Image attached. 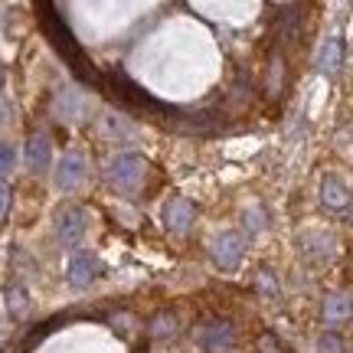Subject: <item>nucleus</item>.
Masks as SVG:
<instances>
[{
	"instance_id": "nucleus-1",
	"label": "nucleus",
	"mask_w": 353,
	"mask_h": 353,
	"mask_svg": "<svg viewBox=\"0 0 353 353\" xmlns=\"http://www.w3.org/2000/svg\"><path fill=\"white\" fill-rule=\"evenodd\" d=\"M144 174H148V167L141 161L138 154H118L108 167V180H112V187L118 193H125V196H134L144 183Z\"/></svg>"
},
{
	"instance_id": "nucleus-2",
	"label": "nucleus",
	"mask_w": 353,
	"mask_h": 353,
	"mask_svg": "<svg viewBox=\"0 0 353 353\" xmlns=\"http://www.w3.org/2000/svg\"><path fill=\"white\" fill-rule=\"evenodd\" d=\"M210 255H213V262L223 268V272H232V268H239L242 255H245V236L242 232H219L210 245Z\"/></svg>"
},
{
	"instance_id": "nucleus-3",
	"label": "nucleus",
	"mask_w": 353,
	"mask_h": 353,
	"mask_svg": "<svg viewBox=\"0 0 353 353\" xmlns=\"http://www.w3.org/2000/svg\"><path fill=\"white\" fill-rule=\"evenodd\" d=\"M85 229H88L85 210H79V206L59 210V216H56V239L63 242L65 249H72V245H79L85 239Z\"/></svg>"
},
{
	"instance_id": "nucleus-4",
	"label": "nucleus",
	"mask_w": 353,
	"mask_h": 353,
	"mask_svg": "<svg viewBox=\"0 0 353 353\" xmlns=\"http://www.w3.org/2000/svg\"><path fill=\"white\" fill-rule=\"evenodd\" d=\"M196 343L206 353H226L236 343V327L229 321H210V324H203L196 330Z\"/></svg>"
},
{
	"instance_id": "nucleus-5",
	"label": "nucleus",
	"mask_w": 353,
	"mask_h": 353,
	"mask_svg": "<svg viewBox=\"0 0 353 353\" xmlns=\"http://www.w3.org/2000/svg\"><path fill=\"white\" fill-rule=\"evenodd\" d=\"M99 268H101L99 255L76 252L72 259H69V265H65V281H69L72 288H85V285H92V281H95Z\"/></svg>"
},
{
	"instance_id": "nucleus-6",
	"label": "nucleus",
	"mask_w": 353,
	"mask_h": 353,
	"mask_svg": "<svg viewBox=\"0 0 353 353\" xmlns=\"http://www.w3.org/2000/svg\"><path fill=\"white\" fill-rule=\"evenodd\" d=\"M26 167L33 174H46L50 170V161H52V144H50V134L46 131H33L26 138V154H23Z\"/></svg>"
},
{
	"instance_id": "nucleus-7",
	"label": "nucleus",
	"mask_w": 353,
	"mask_h": 353,
	"mask_svg": "<svg viewBox=\"0 0 353 353\" xmlns=\"http://www.w3.org/2000/svg\"><path fill=\"white\" fill-rule=\"evenodd\" d=\"M82 180H85V157L79 151L63 154V161L56 167V183H59V190H76Z\"/></svg>"
},
{
	"instance_id": "nucleus-8",
	"label": "nucleus",
	"mask_w": 353,
	"mask_h": 353,
	"mask_svg": "<svg viewBox=\"0 0 353 353\" xmlns=\"http://www.w3.org/2000/svg\"><path fill=\"white\" fill-rule=\"evenodd\" d=\"M193 219H196V206L183 196H174V200L164 206V226L170 232H187L193 226Z\"/></svg>"
},
{
	"instance_id": "nucleus-9",
	"label": "nucleus",
	"mask_w": 353,
	"mask_h": 353,
	"mask_svg": "<svg viewBox=\"0 0 353 353\" xmlns=\"http://www.w3.org/2000/svg\"><path fill=\"white\" fill-rule=\"evenodd\" d=\"M321 203L327 206V210H334V213H347L353 206V196L350 190L343 187V180H337V176H324L321 180Z\"/></svg>"
},
{
	"instance_id": "nucleus-10",
	"label": "nucleus",
	"mask_w": 353,
	"mask_h": 353,
	"mask_svg": "<svg viewBox=\"0 0 353 353\" xmlns=\"http://www.w3.org/2000/svg\"><path fill=\"white\" fill-rule=\"evenodd\" d=\"M321 317H324V324H330V327H341V324H347L353 317V301L350 294H327L324 298V307H321Z\"/></svg>"
},
{
	"instance_id": "nucleus-11",
	"label": "nucleus",
	"mask_w": 353,
	"mask_h": 353,
	"mask_svg": "<svg viewBox=\"0 0 353 353\" xmlns=\"http://www.w3.org/2000/svg\"><path fill=\"white\" fill-rule=\"evenodd\" d=\"M3 298H7V311H10L13 321H23L30 314V294H26L23 281H10L7 291H3Z\"/></svg>"
},
{
	"instance_id": "nucleus-12",
	"label": "nucleus",
	"mask_w": 353,
	"mask_h": 353,
	"mask_svg": "<svg viewBox=\"0 0 353 353\" xmlns=\"http://www.w3.org/2000/svg\"><path fill=\"white\" fill-rule=\"evenodd\" d=\"M304 252L311 255V259H317V262H327L330 255H334V239H330L327 232H307L301 239Z\"/></svg>"
},
{
	"instance_id": "nucleus-13",
	"label": "nucleus",
	"mask_w": 353,
	"mask_h": 353,
	"mask_svg": "<svg viewBox=\"0 0 353 353\" xmlns=\"http://www.w3.org/2000/svg\"><path fill=\"white\" fill-rule=\"evenodd\" d=\"M341 63H343V46H341V39H327L324 52L317 56V69H321L324 76H337V72H341Z\"/></svg>"
},
{
	"instance_id": "nucleus-14",
	"label": "nucleus",
	"mask_w": 353,
	"mask_h": 353,
	"mask_svg": "<svg viewBox=\"0 0 353 353\" xmlns=\"http://www.w3.org/2000/svg\"><path fill=\"white\" fill-rule=\"evenodd\" d=\"M176 334V317L174 314H157L151 321V337H170Z\"/></svg>"
},
{
	"instance_id": "nucleus-15",
	"label": "nucleus",
	"mask_w": 353,
	"mask_h": 353,
	"mask_svg": "<svg viewBox=\"0 0 353 353\" xmlns=\"http://www.w3.org/2000/svg\"><path fill=\"white\" fill-rule=\"evenodd\" d=\"M242 223H245V232H249V236H259V232L265 229V223H268V219H265V213L259 210V206H252V210H245Z\"/></svg>"
},
{
	"instance_id": "nucleus-16",
	"label": "nucleus",
	"mask_w": 353,
	"mask_h": 353,
	"mask_svg": "<svg viewBox=\"0 0 353 353\" xmlns=\"http://www.w3.org/2000/svg\"><path fill=\"white\" fill-rule=\"evenodd\" d=\"M17 167V148L10 141H0V176H7Z\"/></svg>"
},
{
	"instance_id": "nucleus-17",
	"label": "nucleus",
	"mask_w": 353,
	"mask_h": 353,
	"mask_svg": "<svg viewBox=\"0 0 353 353\" xmlns=\"http://www.w3.org/2000/svg\"><path fill=\"white\" fill-rule=\"evenodd\" d=\"M317 353H347V350H343L341 337L327 330V334H321V337H317Z\"/></svg>"
},
{
	"instance_id": "nucleus-18",
	"label": "nucleus",
	"mask_w": 353,
	"mask_h": 353,
	"mask_svg": "<svg viewBox=\"0 0 353 353\" xmlns=\"http://www.w3.org/2000/svg\"><path fill=\"white\" fill-rule=\"evenodd\" d=\"M255 288L262 291L265 298H278V281L272 272H259V278H255Z\"/></svg>"
},
{
	"instance_id": "nucleus-19",
	"label": "nucleus",
	"mask_w": 353,
	"mask_h": 353,
	"mask_svg": "<svg viewBox=\"0 0 353 353\" xmlns=\"http://www.w3.org/2000/svg\"><path fill=\"white\" fill-rule=\"evenodd\" d=\"M10 118H13V99L0 95V125H10Z\"/></svg>"
},
{
	"instance_id": "nucleus-20",
	"label": "nucleus",
	"mask_w": 353,
	"mask_h": 353,
	"mask_svg": "<svg viewBox=\"0 0 353 353\" xmlns=\"http://www.w3.org/2000/svg\"><path fill=\"white\" fill-rule=\"evenodd\" d=\"M10 187H7V183H3V180H0V219H3V216L10 213Z\"/></svg>"
},
{
	"instance_id": "nucleus-21",
	"label": "nucleus",
	"mask_w": 353,
	"mask_h": 353,
	"mask_svg": "<svg viewBox=\"0 0 353 353\" xmlns=\"http://www.w3.org/2000/svg\"><path fill=\"white\" fill-rule=\"evenodd\" d=\"M262 350L265 353H278L275 350V341H272V337H262Z\"/></svg>"
},
{
	"instance_id": "nucleus-22",
	"label": "nucleus",
	"mask_w": 353,
	"mask_h": 353,
	"mask_svg": "<svg viewBox=\"0 0 353 353\" xmlns=\"http://www.w3.org/2000/svg\"><path fill=\"white\" fill-rule=\"evenodd\" d=\"M0 85H3V65H0Z\"/></svg>"
}]
</instances>
